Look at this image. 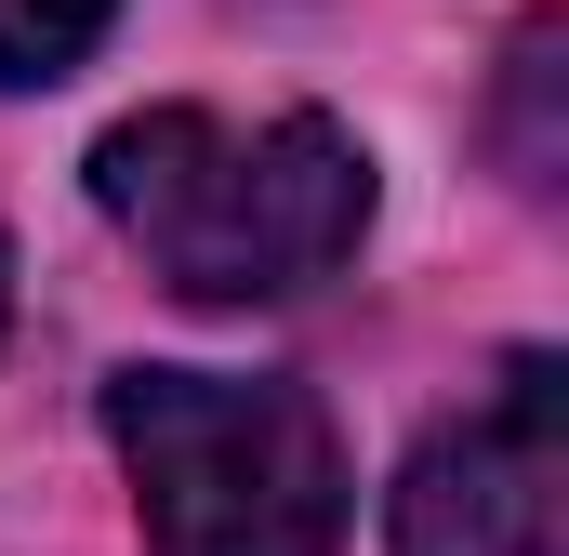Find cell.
I'll list each match as a JSON object with an SVG mask.
<instances>
[{
    "label": "cell",
    "mask_w": 569,
    "mask_h": 556,
    "mask_svg": "<svg viewBox=\"0 0 569 556\" xmlns=\"http://www.w3.org/2000/svg\"><path fill=\"white\" fill-rule=\"evenodd\" d=\"M93 212L186 305H291L371 239V159L318 107L279 120L146 107L93 146Z\"/></svg>",
    "instance_id": "6da1fadb"
},
{
    "label": "cell",
    "mask_w": 569,
    "mask_h": 556,
    "mask_svg": "<svg viewBox=\"0 0 569 556\" xmlns=\"http://www.w3.org/2000/svg\"><path fill=\"white\" fill-rule=\"evenodd\" d=\"M107 437L133 464V517L159 556H331L345 544V437L305 385L120 371Z\"/></svg>",
    "instance_id": "7a4b0ae2"
},
{
    "label": "cell",
    "mask_w": 569,
    "mask_h": 556,
    "mask_svg": "<svg viewBox=\"0 0 569 556\" xmlns=\"http://www.w3.org/2000/svg\"><path fill=\"white\" fill-rule=\"evenodd\" d=\"M543 93H557V13L517 27V186H557V133H543Z\"/></svg>",
    "instance_id": "5b68a950"
},
{
    "label": "cell",
    "mask_w": 569,
    "mask_h": 556,
    "mask_svg": "<svg viewBox=\"0 0 569 556\" xmlns=\"http://www.w3.org/2000/svg\"><path fill=\"white\" fill-rule=\"evenodd\" d=\"M107 27L120 0H0V80H67Z\"/></svg>",
    "instance_id": "277c9868"
},
{
    "label": "cell",
    "mask_w": 569,
    "mask_h": 556,
    "mask_svg": "<svg viewBox=\"0 0 569 556\" xmlns=\"http://www.w3.org/2000/svg\"><path fill=\"white\" fill-rule=\"evenodd\" d=\"M398 556H569V371L517 345L398 477Z\"/></svg>",
    "instance_id": "3957f363"
},
{
    "label": "cell",
    "mask_w": 569,
    "mask_h": 556,
    "mask_svg": "<svg viewBox=\"0 0 569 556\" xmlns=\"http://www.w3.org/2000/svg\"><path fill=\"white\" fill-rule=\"evenodd\" d=\"M0 318H13V239H0Z\"/></svg>",
    "instance_id": "8992f818"
}]
</instances>
